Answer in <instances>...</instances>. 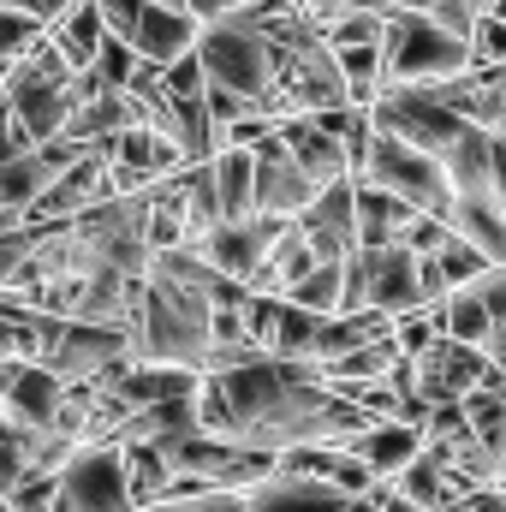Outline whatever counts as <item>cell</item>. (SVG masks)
I'll return each mask as SVG.
<instances>
[{"label":"cell","instance_id":"29","mask_svg":"<svg viewBox=\"0 0 506 512\" xmlns=\"http://www.w3.org/2000/svg\"><path fill=\"white\" fill-rule=\"evenodd\" d=\"M471 60H489V66H506V18L489 12L477 30H471Z\"/></svg>","mask_w":506,"mask_h":512},{"label":"cell","instance_id":"16","mask_svg":"<svg viewBox=\"0 0 506 512\" xmlns=\"http://www.w3.org/2000/svg\"><path fill=\"white\" fill-rule=\"evenodd\" d=\"M352 203H358V245H393L405 233V221L417 215V203H405L399 191H387L376 179H352Z\"/></svg>","mask_w":506,"mask_h":512},{"label":"cell","instance_id":"36","mask_svg":"<svg viewBox=\"0 0 506 512\" xmlns=\"http://www.w3.org/2000/svg\"><path fill=\"white\" fill-rule=\"evenodd\" d=\"M376 512H423V507H417V501H405V495H399V489H387V501H381Z\"/></svg>","mask_w":506,"mask_h":512},{"label":"cell","instance_id":"25","mask_svg":"<svg viewBox=\"0 0 506 512\" xmlns=\"http://www.w3.org/2000/svg\"><path fill=\"white\" fill-rule=\"evenodd\" d=\"M435 262L447 268V280H453V292H459V286H471V280H477V274H483L495 256L483 251V245H471L465 233H453V227H447V239L435 245Z\"/></svg>","mask_w":506,"mask_h":512},{"label":"cell","instance_id":"21","mask_svg":"<svg viewBox=\"0 0 506 512\" xmlns=\"http://www.w3.org/2000/svg\"><path fill=\"white\" fill-rule=\"evenodd\" d=\"M209 167H215V197H221V221H239V215H256L251 209V149H215L209 155Z\"/></svg>","mask_w":506,"mask_h":512},{"label":"cell","instance_id":"14","mask_svg":"<svg viewBox=\"0 0 506 512\" xmlns=\"http://www.w3.org/2000/svg\"><path fill=\"white\" fill-rule=\"evenodd\" d=\"M352 495H340L334 483L322 477H262L256 489H245V507L251 512H346Z\"/></svg>","mask_w":506,"mask_h":512},{"label":"cell","instance_id":"7","mask_svg":"<svg viewBox=\"0 0 506 512\" xmlns=\"http://www.w3.org/2000/svg\"><path fill=\"white\" fill-rule=\"evenodd\" d=\"M358 262H364V304L381 310L387 322L405 310H429L417 292V251H405L399 239L393 245H358Z\"/></svg>","mask_w":506,"mask_h":512},{"label":"cell","instance_id":"20","mask_svg":"<svg viewBox=\"0 0 506 512\" xmlns=\"http://www.w3.org/2000/svg\"><path fill=\"white\" fill-rule=\"evenodd\" d=\"M459 405H465L471 435L506 459V376H489V382L465 387V393H459Z\"/></svg>","mask_w":506,"mask_h":512},{"label":"cell","instance_id":"17","mask_svg":"<svg viewBox=\"0 0 506 512\" xmlns=\"http://www.w3.org/2000/svg\"><path fill=\"white\" fill-rule=\"evenodd\" d=\"M393 489H399L405 501H417L423 512H447L459 495H465V489H471V483H459V477H453V471H447L429 447H423V453H417V459L393 477Z\"/></svg>","mask_w":506,"mask_h":512},{"label":"cell","instance_id":"39","mask_svg":"<svg viewBox=\"0 0 506 512\" xmlns=\"http://www.w3.org/2000/svg\"><path fill=\"white\" fill-rule=\"evenodd\" d=\"M161 6H191V0H161Z\"/></svg>","mask_w":506,"mask_h":512},{"label":"cell","instance_id":"8","mask_svg":"<svg viewBox=\"0 0 506 512\" xmlns=\"http://www.w3.org/2000/svg\"><path fill=\"white\" fill-rule=\"evenodd\" d=\"M280 227H286L280 215H239V221H215L209 233H197V239H191V251L203 256L209 268H221V274L245 280L256 262L268 256V245H274V233H280Z\"/></svg>","mask_w":506,"mask_h":512},{"label":"cell","instance_id":"32","mask_svg":"<svg viewBox=\"0 0 506 512\" xmlns=\"http://www.w3.org/2000/svg\"><path fill=\"white\" fill-rule=\"evenodd\" d=\"M18 149H30V137L18 131V120H12V108H6V96H0V167L18 155Z\"/></svg>","mask_w":506,"mask_h":512},{"label":"cell","instance_id":"6","mask_svg":"<svg viewBox=\"0 0 506 512\" xmlns=\"http://www.w3.org/2000/svg\"><path fill=\"white\" fill-rule=\"evenodd\" d=\"M251 209L256 215H280V221H292L310 197H316V185H310V173L292 161V149L280 143V131H268L262 143L251 149Z\"/></svg>","mask_w":506,"mask_h":512},{"label":"cell","instance_id":"33","mask_svg":"<svg viewBox=\"0 0 506 512\" xmlns=\"http://www.w3.org/2000/svg\"><path fill=\"white\" fill-rule=\"evenodd\" d=\"M292 12H304V18H310L316 30H328V24H334V18L346 12V0H292Z\"/></svg>","mask_w":506,"mask_h":512},{"label":"cell","instance_id":"1","mask_svg":"<svg viewBox=\"0 0 506 512\" xmlns=\"http://www.w3.org/2000/svg\"><path fill=\"white\" fill-rule=\"evenodd\" d=\"M471 60V42L453 36L447 24H435L429 12L417 6H387V24H381V90L387 84H441V78H459Z\"/></svg>","mask_w":506,"mask_h":512},{"label":"cell","instance_id":"5","mask_svg":"<svg viewBox=\"0 0 506 512\" xmlns=\"http://www.w3.org/2000/svg\"><path fill=\"white\" fill-rule=\"evenodd\" d=\"M108 197H120L114 191V161H108V143H90L66 173L48 179V191L30 203L24 221H72V215H84V209H96Z\"/></svg>","mask_w":506,"mask_h":512},{"label":"cell","instance_id":"11","mask_svg":"<svg viewBox=\"0 0 506 512\" xmlns=\"http://www.w3.org/2000/svg\"><path fill=\"white\" fill-rule=\"evenodd\" d=\"M60 387L66 382L54 370H42L36 358H0V399H6L18 429H54Z\"/></svg>","mask_w":506,"mask_h":512},{"label":"cell","instance_id":"26","mask_svg":"<svg viewBox=\"0 0 506 512\" xmlns=\"http://www.w3.org/2000/svg\"><path fill=\"white\" fill-rule=\"evenodd\" d=\"M143 512H251V507H245V489H221V483H209V489H197V495L149 501Z\"/></svg>","mask_w":506,"mask_h":512},{"label":"cell","instance_id":"30","mask_svg":"<svg viewBox=\"0 0 506 512\" xmlns=\"http://www.w3.org/2000/svg\"><path fill=\"white\" fill-rule=\"evenodd\" d=\"M203 108H209V120H215V126H227V120H239L251 102H245L239 90H227V84H215V78H209V84H203Z\"/></svg>","mask_w":506,"mask_h":512},{"label":"cell","instance_id":"10","mask_svg":"<svg viewBox=\"0 0 506 512\" xmlns=\"http://www.w3.org/2000/svg\"><path fill=\"white\" fill-rule=\"evenodd\" d=\"M108 161H114V191H143V185H161L185 167V149L167 137V131L149 126H126L108 143Z\"/></svg>","mask_w":506,"mask_h":512},{"label":"cell","instance_id":"4","mask_svg":"<svg viewBox=\"0 0 506 512\" xmlns=\"http://www.w3.org/2000/svg\"><path fill=\"white\" fill-rule=\"evenodd\" d=\"M60 477V501L72 512H137L126 489V453L120 441H78L72 459L54 471Z\"/></svg>","mask_w":506,"mask_h":512},{"label":"cell","instance_id":"40","mask_svg":"<svg viewBox=\"0 0 506 512\" xmlns=\"http://www.w3.org/2000/svg\"><path fill=\"white\" fill-rule=\"evenodd\" d=\"M501 137H506V102H501Z\"/></svg>","mask_w":506,"mask_h":512},{"label":"cell","instance_id":"3","mask_svg":"<svg viewBox=\"0 0 506 512\" xmlns=\"http://www.w3.org/2000/svg\"><path fill=\"white\" fill-rule=\"evenodd\" d=\"M358 179H376V185L399 191L405 203H417V209H429V215H447V203H453V179H447L441 155L405 143L399 131H387V126L370 131V161H364Z\"/></svg>","mask_w":506,"mask_h":512},{"label":"cell","instance_id":"2","mask_svg":"<svg viewBox=\"0 0 506 512\" xmlns=\"http://www.w3.org/2000/svg\"><path fill=\"white\" fill-rule=\"evenodd\" d=\"M131 358L126 322H78V316H48L42 328V370H54L60 382H102L108 370H120Z\"/></svg>","mask_w":506,"mask_h":512},{"label":"cell","instance_id":"12","mask_svg":"<svg viewBox=\"0 0 506 512\" xmlns=\"http://www.w3.org/2000/svg\"><path fill=\"white\" fill-rule=\"evenodd\" d=\"M346 447H352L376 477L393 483V477L423 453V429H417V423H405V417H370L358 435H346Z\"/></svg>","mask_w":506,"mask_h":512},{"label":"cell","instance_id":"24","mask_svg":"<svg viewBox=\"0 0 506 512\" xmlns=\"http://www.w3.org/2000/svg\"><path fill=\"white\" fill-rule=\"evenodd\" d=\"M42 36H48V18H36L24 6H0V72H12Z\"/></svg>","mask_w":506,"mask_h":512},{"label":"cell","instance_id":"22","mask_svg":"<svg viewBox=\"0 0 506 512\" xmlns=\"http://www.w3.org/2000/svg\"><path fill=\"white\" fill-rule=\"evenodd\" d=\"M340 280H346V256H316V268H304L286 286V298L304 304V310H316V316H334L340 310Z\"/></svg>","mask_w":506,"mask_h":512},{"label":"cell","instance_id":"31","mask_svg":"<svg viewBox=\"0 0 506 512\" xmlns=\"http://www.w3.org/2000/svg\"><path fill=\"white\" fill-rule=\"evenodd\" d=\"M417 292H423V304H441V298L453 292V280H447V268L435 262V251L417 256Z\"/></svg>","mask_w":506,"mask_h":512},{"label":"cell","instance_id":"27","mask_svg":"<svg viewBox=\"0 0 506 512\" xmlns=\"http://www.w3.org/2000/svg\"><path fill=\"white\" fill-rule=\"evenodd\" d=\"M203 84H209V72H203L197 48H185L179 60L161 66V90H167V96H203Z\"/></svg>","mask_w":506,"mask_h":512},{"label":"cell","instance_id":"38","mask_svg":"<svg viewBox=\"0 0 506 512\" xmlns=\"http://www.w3.org/2000/svg\"><path fill=\"white\" fill-rule=\"evenodd\" d=\"M495 489H501V495H506V459H501V471H495Z\"/></svg>","mask_w":506,"mask_h":512},{"label":"cell","instance_id":"13","mask_svg":"<svg viewBox=\"0 0 506 512\" xmlns=\"http://www.w3.org/2000/svg\"><path fill=\"white\" fill-rule=\"evenodd\" d=\"M131 48H137L149 66L179 60L185 48H197V12H191V6H161V0H143L137 30H131Z\"/></svg>","mask_w":506,"mask_h":512},{"label":"cell","instance_id":"15","mask_svg":"<svg viewBox=\"0 0 506 512\" xmlns=\"http://www.w3.org/2000/svg\"><path fill=\"white\" fill-rule=\"evenodd\" d=\"M280 143L292 149V161L310 173V185L322 191L328 179H346L352 167H346V149H340V137L334 131H316L304 114H292V120H280Z\"/></svg>","mask_w":506,"mask_h":512},{"label":"cell","instance_id":"35","mask_svg":"<svg viewBox=\"0 0 506 512\" xmlns=\"http://www.w3.org/2000/svg\"><path fill=\"white\" fill-rule=\"evenodd\" d=\"M239 6H251V0H191L197 18H221V12H239Z\"/></svg>","mask_w":506,"mask_h":512},{"label":"cell","instance_id":"9","mask_svg":"<svg viewBox=\"0 0 506 512\" xmlns=\"http://www.w3.org/2000/svg\"><path fill=\"white\" fill-rule=\"evenodd\" d=\"M352 191H358L352 173H346V179H328V185L292 215L316 256H352L358 251V203H352Z\"/></svg>","mask_w":506,"mask_h":512},{"label":"cell","instance_id":"19","mask_svg":"<svg viewBox=\"0 0 506 512\" xmlns=\"http://www.w3.org/2000/svg\"><path fill=\"white\" fill-rule=\"evenodd\" d=\"M48 36H54V48L84 72L90 60H96V48H102V36H108V24H102V6L96 0H72L54 24H48Z\"/></svg>","mask_w":506,"mask_h":512},{"label":"cell","instance_id":"34","mask_svg":"<svg viewBox=\"0 0 506 512\" xmlns=\"http://www.w3.org/2000/svg\"><path fill=\"white\" fill-rule=\"evenodd\" d=\"M483 352H489V364H495V376H506V316H495V328H489V340H483Z\"/></svg>","mask_w":506,"mask_h":512},{"label":"cell","instance_id":"37","mask_svg":"<svg viewBox=\"0 0 506 512\" xmlns=\"http://www.w3.org/2000/svg\"><path fill=\"white\" fill-rule=\"evenodd\" d=\"M346 6H370V12H387L393 0H346Z\"/></svg>","mask_w":506,"mask_h":512},{"label":"cell","instance_id":"18","mask_svg":"<svg viewBox=\"0 0 506 512\" xmlns=\"http://www.w3.org/2000/svg\"><path fill=\"white\" fill-rule=\"evenodd\" d=\"M126 126H131L126 90H96V96H84V102L72 108V120H66L60 137H72V143H114Z\"/></svg>","mask_w":506,"mask_h":512},{"label":"cell","instance_id":"23","mask_svg":"<svg viewBox=\"0 0 506 512\" xmlns=\"http://www.w3.org/2000/svg\"><path fill=\"white\" fill-rule=\"evenodd\" d=\"M340 54V78H346V96L358 108H370L381 96V42H358V48H334Z\"/></svg>","mask_w":506,"mask_h":512},{"label":"cell","instance_id":"28","mask_svg":"<svg viewBox=\"0 0 506 512\" xmlns=\"http://www.w3.org/2000/svg\"><path fill=\"white\" fill-rule=\"evenodd\" d=\"M387 334H393V346H399L405 358H417L441 328H435V316H429V310H405V316H393V322H387Z\"/></svg>","mask_w":506,"mask_h":512}]
</instances>
